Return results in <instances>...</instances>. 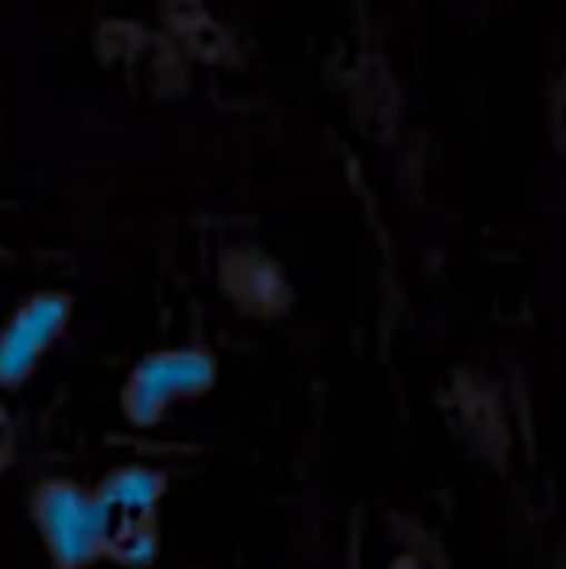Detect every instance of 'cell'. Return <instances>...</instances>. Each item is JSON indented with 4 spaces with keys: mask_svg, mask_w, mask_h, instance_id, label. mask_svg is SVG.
<instances>
[{
    "mask_svg": "<svg viewBox=\"0 0 566 569\" xmlns=\"http://www.w3.org/2000/svg\"><path fill=\"white\" fill-rule=\"evenodd\" d=\"M388 569H424V566H419L416 558H396V562L388 566Z\"/></svg>",
    "mask_w": 566,
    "mask_h": 569,
    "instance_id": "ba28073f",
    "label": "cell"
},
{
    "mask_svg": "<svg viewBox=\"0 0 566 569\" xmlns=\"http://www.w3.org/2000/svg\"><path fill=\"white\" fill-rule=\"evenodd\" d=\"M461 403V415H466V430L477 446H497V435H500V415H497V403H493L489 391L481 388H461L458 396Z\"/></svg>",
    "mask_w": 566,
    "mask_h": 569,
    "instance_id": "52a82bcc",
    "label": "cell"
},
{
    "mask_svg": "<svg viewBox=\"0 0 566 569\" xmlns=\"http://www.w3.org/2000/svg\"><path fill=\"white\" fill-rule=\"evenodd\" d=\"M221 283H226L229 299L241 310L257 318H276L287 310L291 291H287L284 271L260 252H229L221 263Z\"/></svg>",
    "mask_w": 566,
    "mask_h": 569,
    "instance_id": "277c9868",
    "label": "cell"
},
{
    "mask_svg": "<svg viewBox=\"0 0 566 569\" xmlns=\"http://www.w3.org/2000/svg\"><path fill=\"white\" fill-rule=\"evenodd\" d=\"M36 519L47 555L59 569H82L106 558L109 511L98 500V492H86L67 480H51L36 492Z\"/></svg>",
    "mask_w": 566,
    "mask_h": 569,
    "instance_id": "7a4b0ae2",
    "label": "cell"
},
{
    "mask_svg": "<svg viewBox=\"0 0 566 569\" xmlns=\"http://www.w3.org/2000/svg\"><path fill=\"white\" fill-rule=\"evenodd\" d=\"M98 500L106 503L109 523H117V519H156V508L163 500V477L156 469H143V465H125L98 488Z\"/></svg>",
    "mask_w": 566,
    "mask_h": 569,
    "instance_id": "5b68a950",
    "label": "cell"
},
{
    "mask_svg": "<svg viewBox=\"0 0 566 569\" xmlns=\"http://www.w3.org/2000/svg\"><path fill=\"white\" fill-rule=\"evenodd\" d=\"M159 555V535H156V519H117L109 523V542H106V558L143 569L151 566V558Z\"/></svg>",
    "mask_w": 566,
    "mask_h": 569,
    "instance_id": "8992f818",
    "label": "cell"
},
{
    "mask_svg": "<svg viewBox=\"0 0 566 569\" xmlns=\"http://www.w3.org/2000/svg\"><path fill=\"white\" fill-rule=\"evenodd\" d=\"M70 322L67 295H31L0 330V388H20Z\"/></svg>",
    "mask_w": 566,
    "mask_h": 569,
    "instance_id": "3957f363",
    "label": "cell"
},
{
    "mask_svg": "<svg viewBox=\"0 0 566 569\" xmlns=\"http://www.w3.org/2000/svg\"><path fill=\"white\" fill-rule=\"evenodd\" d=\"M218 383V360L206 349H159L148 352L129 372L121 391V411L132 427H159L175 403L202 399Z\"/></svg>",
    "mask_w": 566,
    "mask_h": 569,
    "instance_id": "6da1fadb",
    "label": "cell"
}]
</instances>
